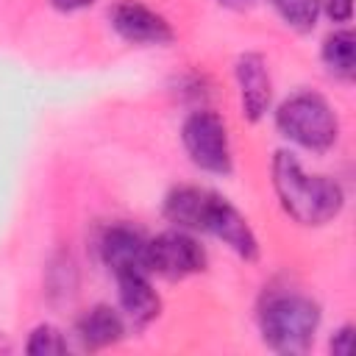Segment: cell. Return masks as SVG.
<instances>
[{
  "instance_id": "1",
  "label": "cell",
  "mask_w": 356,
  "mask_h": 356,
  "mask_svg": "<svg viewBox=\"0 0 356 356\" xmlns=\"http://www.w3.org/2000/svg\"><path fill=\"white\" fill-rule=\"evenodd\" d=\"M270 172L281 209L300 225H325L345 209L342 184L328 175L306 172L289 150H278L273 156Z\"/></svg>"
},
{
  "instance_id": "2",
  "label": "cell",
  "mask_w": 356,
  "mask_h": 356,
  "mask_svg": "<svg viewBox=\"0 0 356 356\" xmlns=\"http://www.w3.org/2000/svg\"><path fill=\"white\" fill-rule=\"evenodd\" d=\"M320 328V306L298 289H270L259 306V331L275 353H306Z\"/></svg>"
},
{
  "instance_id": "3",
  "label": "cell",
  "mask_w": 356,
  "mask_h": 356,
  "mask_svg": "<svg viewBox=\"0 0 356 356\" xmlns=\"http://www.w3.org/2000/svg\"><path fill=\"white\" fill-rule=\"evenodd\" d=\"M275 128L289 142L325 153L339 139V120L331 103L317 92H295L275 108Z\"/></svg>"
},
{
  "instance_id": "4",
  "label": "cell",
  "mask_w": 356,
  "mask_h": 356,
  "mask_svg": "<svg viewBox=\"0 0 356 356\" xmlns=\"http://www.w3.org/2000/svg\"><path fill=\"white\" fill-rule=\"evenodd\" d=\"M181 142L195 167L214 175H228L234 167L225 120L211 108H195L181 125Z\"/></svg>"
},
{
  "instance_id": "5",
  "label": "cell",
  "mask_w": 356,
  "mask_h": 356,
  "mask_svg": "<svg viewBox=\"0 0 356 356\" xmlns=\"http://www.w3.org/2000/svg\"><path fill=\"white\" fill-rule=\"evenodd\" d=\"M197 234H211L214 239H220L222 245H228L239 259L245 261H256L259 259V239L250 228V222L245 220V214L225 200L222 195L206 189L197 217H195V228Z\"/></svg>"
},
{
  "instance_id": "6",
  "label": "cell",
  "mask_w": 356,
  "mask_h": 356,
  "mask_svg": "<svg viewBox=\"0 0 356 356\" xmlns=\"http://www.w3.org/2000/svg\"><path fill=\"white\" fill-rule=\"evenodd\" d=\"M147 270L167 281L189 278L206 270V250L184 228L161 231L147 239Z\"/></svg>"
},
{
  "instance_id": "7",
  "label": "cell",
  "mask_w": 356,
  "mask_h": 356,
  "mask_svg": "<svg viewBox=\"0 0 356 356\" xmlns=\"http://www.w3.org/2000/svg\"><path fill=\"white\" fill-rule=\"evenodd\" d=\"M108 22L114 33L131 44L164 47L175 39V31L167 22V17H161L159 11H153L139 0H117L108 8Z\"/></svg>"
},
{
  "instance_id": "8",
  "label": "cell",
  "mask_w": 356,
  "mask_h": 356,
  "mask_svg": "<svg viewBox=\"0 0 356 356\" xmlns=\"http://www.w3.org/2000/svg\"><path fill=\"white\" fill-rule=\"evenodd\" d=\"M236 86H239V106L248 122H259L273 103V78L267 70V58L261 53H242L234 64Z\"/></svg>"
},
{
  "instance_id": "9",
  "label": "cell",
  "mask_w": 356,
  "mask_h": 356,
  "mask_svg": "<svg viewBox=\"0 0 356 356\" xmlns=\"http://www.w3.org/2000/svg\"><path fill=\"white\" fill-rule=\"evenodd\" d=\"M100 259L114 273H150L147 270V236L131 225H111L100 236Z\"/></svg>"
},
{
  "instance_id": "10",
  "label": "cell",
  "mask_w": 356,
  "mask_h": 356,
  "mask_svg": "<svg viewBox=\"0 0 356 356\" xmlns=\"http://www.w3.org/2000/svg\"><path fill=\"white\" fill-rule=\"evenodd\" d=\"M120 314L131 328H147L161 314V298L153 289L150 273H122L114 275Z\"/></svg>"
},
{
  "instance_id": "11",
  "label": "cell",
  "mask_w": 356,
  "mask_h": 356,
  "mask_svg": "<svg viewBox=\"0 0 356 356\" xmlns=\"http://www.w3.org/2000/svg\"><path fill=\"white\" fill-rule=\"evenodd\" d=\"M125 328H128L125 317L120 314V309L108 303H95L75 320V337L89 350H100L120 342L125 337Z\"/></svg>"
},
{
  "instance_id": "12",
  "label": "cell",
  "mask_w": 356,
  "mask_h": 356,
  "mask_svg": "<svg viewBox=\"0 0 356 356\" xmlns=\"http://www.w3.org/2000/svg\"><path fill=\"white\" fill-rule=\"evenodd\" d=\"M353 33L348 28H339L334 31L331 36H325L323 42V50H320V58L325 64V70L339 78V81H350L353 72H356V56H353Z\"/></svg>"
},
{
  "instance_id": "13",
  "label": "cell",
  "mask_w": 356,
  "mask_h": 356,
  "mask_svg": "<svg viewBox=\"0 0 356 356\" xmlns=\"http://www.w3.org/2000/svg\"><path fill=\"white\" fill-rule=\"evenodd\" d=\"M270 3L278 11V17L292 31H300V33L312 31L323 11V0H270Z\"/></svg>"
},
{
  "instance_id": "14",
  "label": "cell",
  "mask_w": 356,
  "mask_h": 356,
  "mask_svg": "<svg viewBox=\"0 0 356 356\" xmlns=\"http://www.w3.org/2000/svg\"><path fill=\"white\" fill-rule=\"evenodd\" d=\"M67 339L56 325H36L25 342V353L31 356H56V353H67Z\"/></svg>"
},
{
  "instance_id": "15",
  "label": "cell",
  "mask_w": 356,
  "mask_h": 356,
  "mask_svg": "<svg viewBox=\"0 0 356 356\" xmlns=\"http://www.w3.org/2000/svg\"><path fill=\"white\" fill-rule=\"evenodd\" d=\"M323 8L334 22H350L353 17V0H323Z\"/></svg>"
},
{
  "instance_id": "16",
  "label": "cell",
  "mask_w": 356,
  "mask_h": 356,
  "mask_svg": "<svg viewBox=\"0 0 356 356\" xmlns=\"http://www.w3.org/2000/svg\"><path fill=\"white\" fill-rule=\"evenodd\" d=\"M350 345H353V325H342L334 337H331V350L337 356H348L350 353Z\"/></svg>"
},
{
  "instance_id": "17",
  "label": "cell",
  "mask_w": 356,
  "mask_h": 356,
  "mask_svg": "<svg viewBox=\"0 0 356 356\" xmlns=\"http://www.w3.org/2000/svg\"><path fill=\"white\" fill-rule=\"evenodd\" d=\"M92 3L95 0H53V6L61 11H81V8H89Z\"/></svg>"
},
{
  "instance_id": "18",
  "label": "cell",
  "mask_w": 356,
  "mask_h": 356,
  "mask_svg": "<svg viewBox=\"0 0 356 356\" xmlns=\"http://www.w3.org/2000/svg\"><path fill=\"white\" fill-rule=\"evenodd\" d=\"M220 6H225V8H234V11H242V8H250L256 0H217Z\"/></svg>"
}]
</instances>
